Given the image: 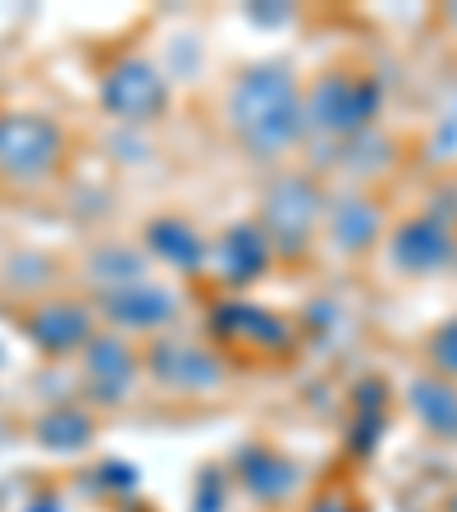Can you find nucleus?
<instances>
[{"label":"nucleus","mask_w":457,"mask_h":512,"mask_svg":"<svg viewBox=\"0 0 457 512\" xmlns=\"http://www.w3.org/2000/svg\"><path fill=\"white\" fill-rule=\"evenodd\" d=\"M426 352H430V366H435L439 380H457V316L444 320V325L430 334Z\"/></svg>","instance_id":"7ed1b4c3"},{"label":"nucleus","mask_w":457,"mask_h":512,"mask_svg":"<svg viewBox=\"0 0 457 512\" xmlns=\"http://www.w3.org/2000/svg\"><path fill=\"white\" fill-rule=\"evenodd\" d=\"M448 512H457V499H453V508H448Z\"/></svg>","instance_id":"20e7f679"},{"label":"nucleus","mask_w":457,"mask_h":512,"mask_svg":"<svg viewBox=\"0 0 457 512\" xmlns=\"http://www.w3.org/2000/svg\"><path fill=\"white\" fill-rule=\"evenodd\" d=\"M416 403L426 407V416H435V426L444 435H457V389L448 380H430L416 389Z\"/></svg>","instance_id":"f03ea898"},{"label":"nucleus","mask_w":457,"mask_h":512,"mask_svg":"<svg viewBox=\"0 0 457 512\" xmlns=\"http://www.w3.org/2000/svg\"><path fill=\"white\" fill-rule=\"evenodd\" d=\"M394 252H398V266L407 270H439L457 252V234L453 224L439 220V215H421V220H407L398 229Z\"/></svg>","instance_id":"f257e3e1"}]
</instances>
